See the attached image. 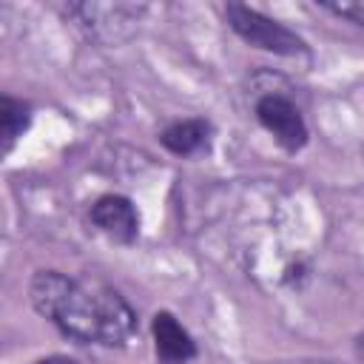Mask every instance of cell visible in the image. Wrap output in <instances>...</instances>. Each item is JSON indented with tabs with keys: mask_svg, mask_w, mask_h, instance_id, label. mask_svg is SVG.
<instances>
[{
	"mask_svg": "<svg viewBox=\"0 0 364 364\" xmlns=\"http://www.w3.org/2000/svg\"><path fill=\"white\" fill-rule=\"evenodd\" d=\"M34 364H80L77 358H68V355H48V358H40Z\"/></svg>",
	"mask_w": 364,
	"mask_h": 364,
	"instance_id": "10",
	"label": "cell"
},
{
	"mask_svg": "<svg viewBox=\"0 0 364 364\" xmlns=\"http://www.w3.org/2000/svg\"><path fill=\"white\" fill-rule=\"evenodd\" d=\"M151 333H154L156 358L162 364H188L191 358H196V341L173 313L159 310L151 321Z\"/></svg>",
	"mask_w": 364,
	"mask_h": 364,
	"instance_id": "6",
	"label": "cell"
},
{
	"mask_svg": "<svg viewBox=\"0 0 364 364\" xmlns=\"http://www.w3.org/2000/svg\"><path fill=\"white\" fill-rule=\"evenodd\" d=\"M330 11H336V14H341V17H350L353 23H364V3H341V6H327Z\"/></svg>",
	"mask_w": 364,
	"mask_h": 364,
	"instance_id": "9",
	"label": "cell"
},
{
	"mask_svg": "<svg viewBox=\"0 0 364 364\" xmlns=\"http://www.w3.org/2000/svg\"><path fill=\"white\" fill-rule=\"evenodd\" d=\"M210 139H213V128L208 119H199V117L176 119L159 134V142L176 156H196L210 148Z\"/></svg>",
	"mask_w": 364,
	"mask_h": 364,
	"instance_id": "7",
	"label": "cell"
},
{
	"mask_svg": "<svg viewBox=\"0 0 364 364\" xmlns=\"http://www.w3.org/2000/svg\"><path fill=\"white\" fill-rule=\"evenodd\" d=\"M270 364H338V361H324V358H293V361H270Z\"/></svg>",
	"mask_w": 364,
	"mask_h": 364,
	"instance_id": "11",
	"label": "cell"
},
{
	"mask_svg": "<svg viewBox=\"0 0 364 364\" xmlns=\"http://www.w3.org/2000/svg\"><path fill=\"white\" fill-rule=\"evenodd\" d=\"M31 125V105L0 91V162L14 151Z\"/></svg>",
	"mask_w": 364,
	"mask_h": 364,
	"instance_id": "8",
	"label": "cell"
},
{
	"mask_svg": "<svg viewBox=\"0 0 364 364\" xmlns=\"http://www.w3.org/2000/svg\"><path fill=\"white\" fill-rule=\"evenodd\" d=\"M28 299L63 336L82 344L122 347L136 330L134 307L102 282L74 279L60 270H37L28 284Z\"/></svg>",
	"mask_w": 364,
	"mask_h": 364,
	"instance_id": "1",
	"label": "cell"
},
{
	"mask_svg": "<svg viewBox=\"0 0 364 364\" xmlns=\"http://www.w3.org/2000/svg\"><path fill=\"white\" fill-rule=\"evenodd\" d=\"M63 14L71 17L91 40L102 46H117L136 31L145 14V6L142 3H68L63 6Z\"/></svg>",
	"mask_w": 364,
	"mask_h": 364,
	"instance_id": "3",
	"label": "cell"
},
{
	"mask_svg": "<svg viewBox=\"0 0 364 364\" xmlns=\"http://www.w3.org/2000/svg\"><path fill=\"white\" fill-rule=\"evenodd\" d=\"M253 111H256L259 125H262L287 154H296V151H301V148L307 145V136H310V134H307V122H304L299 105H296L290 97H284V94H279V91H267V94H262V97L256 100Z\"/></svg>",
	"mask_w": 364,
	"mask_h": 364,
	"instance_id": "4",
	"label": "cell"
},
{
	"mask_svg": "<svg viewBox=\"0 0 364 364\" xmlns=\"http://www.w3.org/2000/svg\"><path fill=\"white\" fill-rule=\"evenodd\" d=\"M225 17H228V26L253 48H262V51H270L279 57H304L307 54V43L293 28H287L284 23L267 17L245 3H228Z\"/></svg>",
	"mask_w": 364,
	"mask_h": 364,
	"instance_id": "2",
	"label": "cell"
},
{
	"mask_svg": "<svg viewBox=\"0 0 364 364\" xmlns=\"http://www.w3.org/2000/svg\"><path fill=\"white\" fill-rule=\"evenodd\" d=\"M88 216L108 239L119 245H134L139 239V213L128 196L105 193L91 205Z\"/></svg>",
	"mask_w": 364,
	"mask_h": 364,
	"instance_id": "5",
	"label": "cell"
}]
</instances>
